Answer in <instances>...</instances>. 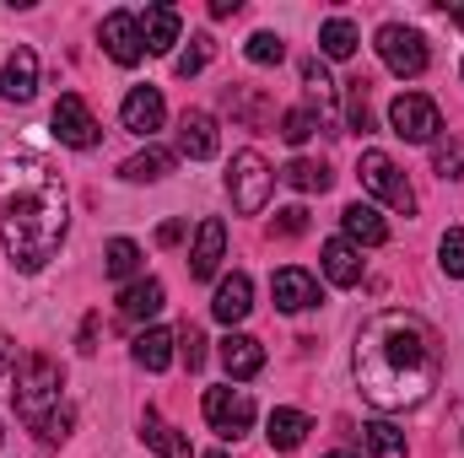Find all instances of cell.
I'll list each match as a JSON object with an SVG mask.
<instances>
[{"instance_id":"1","label":"cell","mask_w":464,"mask_h":458,"mask_svg":"<svg viewBox=\"0 0 464 458\" xmlns=\"http://www.w3.org/2000/svg\"><path fill=\"white\" fill-rule=\"evenodd\" d=\"M356 388L372 410H416L438 377H443V345L438 329L416 313H378L362 324L356 350H351Z\"/></svg>"},{"instance_id":"2","label":"cell","mask_w":464,"mask_h":458,"mask_svg":"<svg viewBox=\"0 0 464 458\" xmlns=\"http://www.w3.org/2000/svg\"><path fill=\"white\" fill-rule=\"evenodd\" d=\"M71 227V211H65V178L54 173L49 157L38 151H16L0 162V243L11 253L16 270L38 275Z\"/></svg>"},{"instance_id":"3","label":"cell","mask_w":464,"mask_h":458,"mask_svg":"<svg viewBox=\"0 0 464 458\" xmlns=\"http://www.w3.org/2000/svg\"><path fill=\"white\" fill-rule=\"evenodd\" d=\"M60 388H65L60 361H49V356H27V361H22V377H16V415L38 432V426L60 410Z\"/></svg>"},{"instance_id":"4","label":"cell","mask_w":464,"mask_h":458,"mask_svg":"<svg viewBox=\"0 0 464 458\" xmlns=\"http://www.w3.org/2000/svg\"><path fill=\"white\" fill-rule=\"evenodd\" d=\"M270 184H276V173L265 167V157L259 151H237L227 167V195L232 205L243 211V216H259L265 205H270Z\"/></svg>"},{"instance_id":"5","label":"cell","mask_w":464,"mask_h":458,"mask_svg":"<svg viewBox=\"0 0 464 458\" xmlns=\"http://www.w3.org/2000/svg\"><path fill=\"white\" fill-rule=\"evenodd\" d=\"M362 189L367 195H378L383 205H394V211H416V195H411V184H405V173L394 167V157H383V151H362Z\"/></svg>"},{"instance_id":"6","label":"cell","mask_w":464,"mask_h":458,"mask_svg":"<svg viewBox=\"0 0 464 458\" xmlns=\"http://www.w3.org/2000/svg\"><path fill=\"white\" fill-rule=\"evenodd\" d=\"M389 124H394V135H400V140L432 146V140H438V129H443V114H438V103H432V98H421V92H400V98L389 103Z\"/></svg>"},{"instance_id":"7","label":"cell","mask_w":464,"mask_h":458,"mask_svg":"<svg viewBox=\"0 0 464 458\" xmlns=\"http://www.w3.org/2000/svg\"><path fill=\"white\" fill-rule=\"evenodd\" d=\"M206 421H211V432H217V437L237 443V437L254 426V399H248V388H232V383L206 388Z\"/></svg>"},{"instance_id":"8","label":"cell","mask_w":464,"mask_h":458,"mask_svg":"<svg viewBox=\"0 0 464 458\" xmlns=\"http://www.w3.org/2000/svg\"><path fill=\"white\" fill-rule=\"evenodd\" d=\"M378 54H383V65L394 71V76H421L427 71V38L416 33V27H400V22H389V27H378Z\"/></svg>"},{"instance_id":"9","label":"cell","mask_w":464,"mask_h":458,"mask_svg":"<svg viewBox=\"0 0 464 458\" xmlns=\"http://www.w3.org/2000/svg\"><path fill=\"white\" fill-rule=\"evenodd\" d=\"M54 135L65 140V146H76V151H87V146H98V119H92V109L76 98V92H65L60 103H54Z\"/></svg>"},{"instance_id":"10","label":"cell","mask_w":464,"mask_h":458,"mask_svg":"<svg viewBox=\"0 0 464 458\" xmlns=\"http://www.w3.org/2000/svg\"><path fill=\"white\" fill-rule=\"evenodd\" d=\"M103 49H109L114 65H140V54H146V43H140V16L109 11V16H103Z\"/></svg>"},{"instance_id":"11","label":"cell","mask_w":464,"mask_h":458,"mask_svg":"<svg viewBox=\"0 0 464 458\" xmlns=\"http://www.w3.org/2000/svg\"><path fill=\"white\" fill-rule=\"evenodd\" d=\"M162 119H168V103H162L157 87H135V92L124 98V109H119V124H124L130 135H146V140L162 129Z\"/></svg>"},{"instance_id":"12","label":"cell","mask_w":464,"mask_h":458,"mask_svg":"<svg viewBox=\"0 0 464 458\" xmlns=\"http://www.w3.org/2000/svg\"><path fill=\"white\" fill-rule=\"evenodd\" d=\"M270 291H276V308H281V313H308V308H319V281H314L308 270H297V264L276 270Z\"/></svg>"},{"instance_id":"13","label":"cell","mask_w":464,"mask_h":458,"mask_svg":"<svg viewBox=\"0 0 464 458\" xmlns=\"http://www.w3.org/2000/svg\"><path fill=\"white\" fill-rule=\"evenodd\" d=\"M222 259H227V227H222L217 216H206V222H200V232H195L189 275H195V281H211V275L222 270Z\"/></svg>"},{"instance_id":"14","label":"cell","mask_w":464,"mask_h":458,"mask_svg":"<svg viewBox=\"0 0 464 458\" xmlns=\"http://www.w3.org/2000/svg\"><path fill=\"white\" fill-rule=\"evenodd\" d=\"M33 92H38V54L33 49L5 54V65H0V98L5 103H33Z\"/></svg>"},{"instance_id":"15","label":"cell","mask_w":464,"mask_h":458,"mask_svg":"<svg viewBox=\"0 0 464 458\" xmlns=\"http://www.w3.org/2000/svg\"><path fill=\"white\" fill-rule=\"evenodd\" d=\"M217 146H222V135H217V119H211V114L189 109V114L179 119V151H184L189 162H211V157H217Z\"/></svg>"},{"instance_id":"16","label":"cell","mask_w":464,"mask_h":458,"mask_svg":"<svg viewBox=\"0 0 464 458\" xmlns=\"http://www.w3.org/2000/svg\"><path fill=\"white\" fill-rule=\"evenodd\" d=\"M248 308H254V281H248L243 270H232L227 281L217 286V297H211V313H217L222 324H243Z\"/></svg>"},{"instance_id":"17","label":"cell","mask_w":464,"mask_h":458,"mask_svg":"<svg viewBox=\"0 0 464 458\" xmlns=\"http://www.w3.org/2000/svg\"><path fill=\"white\" fill-rule=\"evenodd\" d=\"M179 11L173 5H146V16H140V43H146V54H173V43H179Z\"/></svg>"},{"instance_id":"18","label":"cell","mask_w":464,"mask_h":458,"mask_svg":"<svg viewBox=\"0 0 464 458\" xmlns=\"http://www.w3.org/2000/svg\"><path fill=\"white\" fill-rule=\"evenodd\" d=\"M162 302H168V291H162V281L157 275H140V281H130L124 291H119V313L124 319H157L162 313Z\"/></svg>"},{"instance_id":"19","label":"cell","mask_w":464,"mask_h":458,"mask_svg":"<svg viewBox=\"0 0 464 458\" xmlns=\"http://www.w3.org/2000/svg\"><path fill=\"white\" fill-rule=\"evenodd\" d=\"M308 432H314V421L303 410H270V421H265V437L276 453H297L308 443Z\"/></svg>"},{"instance_id":"20","label":"cell","mask_w":464,"mask_h":458,"mask_svg":"<svg viewBox=\"0 0 464 458\" xmlns=\"http://www.w3.org/2000/svg\"><path fill=\"white\" fill-rule=\"evenodd\" d=\"M222 367H227L232 383L254 377V372L265 367V345L254 340V335H227V340H222Z\"/></svg>"},{"instance_id":"21","label":"cell","mask_w":464,"mask_h":458,"mask_svg":"<svg viewBox=\"0 0 464 458\" xmlns=\"http://www.w3.org/2000/svg\"><path fill=\"white\" fill-rule=\"evenodd\" d=\"M140 443H146L151 453H162V458H189V437H184L179 426H168L157 410L140 415Z\"/></svg>"},{"instance_id":"22","label":"cell","mask_w":464,"mask_h":458,"mask_svg":"<svg viewBox=\"0 0 464 458\" xmlns=\"http://www.w3.org/2000/svg\"><path fill=\"white\" fill-rule=\"evenodd\" d=\"M173 345H179V335H168V329H140L135 345H130V356H135V367H146V372H168V367H173Z\"/></svg>"},{"instance_id":"23","label":"cell","mask_w":464,"mask_h":458,"mask_svg":"<svg viewBox=\"0 0 464 458\" xmlns=\"http://www.w3.org/2000/svg\"><path fill=\"white\" fill-rule=\"evenodd\" d=\"M324 275H330V286H356V281H362V253H356V243H346V237H330V243H324Z\"/></svg>"},{"instance_id":"24","label":"cell","mask_w":464,"mask_h":458,"mask_svg":"<svg viewBox=\"0 0 464 458\" xmlns=\"http://www.w3.org/2000/svg\"><path fill=\"white\" fill-rule=\"evenodd\" d=\"M341 227H346V243H362V248H378L383 237H389V227H383V216L372 211V205H346L341 211Z\"/></svg>"},{"instance_id":"25","label":"cell","mask_w":464,"mask_h":458,"mask_svg":"<svg viewBox=\"0 0 464 458\" xmlns=\"http://www.w3.org/2000/svg\"><path fill=\"white\" fill-rule=\"evenodd\" d=\"M173 162H179L173 151H162V146H146V151H140V157H130L119 173H124L130 184H157V178H168V173H173Z\"/></svg>"},{"instance_id":"26","label":"cell","mask_w":464,"mask_h":458,"mask_svg":"<svg viewBox=\"0 0 464 458\" xmlns=\"http://www.w3.org/2000/svg\"><path fill=\"white\" fill-rule=\"evenodd\" d=\"M227 109H232V119H243L248 129H265V124L276 119V109H270L254 87H227Z\"/></svg>"},{"instance_id":"27","label":"cell","mask_w":464,"mask_h":458,"mask_svg":"<svg viewBox=\"0 0 464 458\" xmlns=\"http://www.w3.org/2000/svg\"><path fill=\"white\" fill-rule=\"evenodd\" d=\"M356 43H362V33L351 27L346 16H330V22L319 27V49H324V60H351Z\"/></svg>"},{"instance_id":"28","label":"cell","mask_w":464,"mask_h":458,"mask_svg":"<svg viewBox=\"0 0 464 458\" xmlns=\"http://www.w3.org/2000/svg\"><path fill=\"white\" fill-rule=\"evenodd\" d=\"M281 178H286L297 195H324V189H330V167H324V162H308V157L286 162V167H281Z\"/></svg>"},{"instance_id":"29","label":"cell","mask_w":464,"mask_h":458,"mask_svg":"<svg viewBox=\"0 0 464 458\" xmlns=\"http://www.w3.org/2000/svg\"><path fill=\"white\" fill-rule=\"evenodd\" d=\"M103 270H109L114 281H124V286H130V281H140V248H135L130 237H114V243H109V253H103Z\"/></svg>"},{"instance_id":"30","label":"cell","mask_w":464,"mask_h":458,"mask_svg":"<svg viewBox=\"0 0 464 458\" xmlns=\"http://www.w3.org/2000/svg\"><path fill=\"white\" fill-rule=\"evenodd\" d=\"M367 458H405V432H394L389 421L367 426Z\"/></svg>"},{"instance_id":"31","label":"cell","mask_w":464,"mask_h":458,"mask_svg":"<svg viewBox=\"0 0 464 458\" xmlns=\"http://www.w3.org/2000/svg\"><path fill=\"white\" fill-rule=\"evenodd\" d=\"M303 87H308V98L319 103V114H330V109H335V81L324 76V65H319V60H303Z\"/></svg>"},{"instance_id":"32","label":"cell","mask_w":464,"mask_h":458,"mask_svg":"<svg viewBox=\"0 0 464 458\" xmlns=\"http://www.w3.org/2000/svg\"><path fill=\"white\" fill-rule=\"evenodd\" d=\"M432 167L438 178H464V140H432Z\"/></svg>"},{"instance_id":"33","label":"cell","mask_w":464,"mask_h":458,"mask_svg":"<svg viewBox=\"0 0 464 458\" xmlns=\"http://www.w3.org/2000/svg\"><path fill=\"white\" fill-rule=\"evenodd\" d=\"M206 65H211V33H195V38H189V49L179 54V76L189 81V76H200Z\"/></svg>"},{"instance_id":"34","label":"cell","mask_w":464,"mask_h":458,"mask_svg":"<svg viewBox=\"0 0 464 458\" xmlns=\"http://www.w3.org/2000/svg\"><path fill=\"white\" fill-rule=\"evenodd\" d=\"M314 129H319V114H314V109H292V114H281V140H286V146H303Z\"/></svg>"},{"instance_id":"35","label":"cell","mask_w":464,"mask_h":458,"mask_svg":"<svg viewBox=\"0 0 464 458\" xmlns=\"http://www.w3.org/2000/svg\"><path fill=\"white\" fill-rule=\"evenodd\" d=\"M438 264H443V275H464V227L443 232V243H438Z\"/></svg>"},{"instance_id":"36","label":"cell","mask_w":464,"mask_h":458,"mask_svg":"<svg viewBox=\"0 0 464 458\" xmlns=\"http://www.w3.org/2000/svg\"><path fill=\"white\" fill-rule=\"evenodd\" d=\"M243 54H248V60H254V65H281V60H286V43H281V38H276V33H254V38H248V49H243Z\"/></svg>"},{"instance_id":"37","label":"cell","mask_w":464,"mask_h":458,"mask_svg":"<svg viewBox=\"0 0 464 458\" xmlns=\"http://www.w3.org/2000/svg\"><path fill=\"white\" fill-rule=\"evenodd\" d=\"M22 350H16V340H5L0 335V394H16V377H22Z\"/></svg>"},{"instance_id":"38","label":"cell","mask_w":464,"mask_h":458,"mask_svg":"<svg viewBox=\"0 0 464 458\" xmlns=\"http://www.w3.org/2000/svg\"><path fill=\"white\" fill-rule=\"evenodd\" d=\"M71 421H76V410H71V405H60V410L38 426V443H44V448H60V443L71 437Z\"/></svg>"},{"instance_id":"39","label":"cell","mask_w":464,"mask_h":458,"mask_svg":"<svg viewBox=\"0 0 464 458\" xmlns=\"http://www.w3.org/2000/svg\"><path fill=\"white\" fill-rule=\"evenodd\" d=\"M346 119H351V129H356V135H372V109H367V81H351Z\"/></svg>"},{"instance_id":"40","label":"cell","mask_w":464,"mask_h":458,"mask_svg":"<svg viewBox=\"0 0 464 458\" xmlns=\"http://www.w3.org/2000/svg\"><path fill=\"white\" fill-rule=\"evenodd\" d=\"M179 356L189 361V372H200V367H206V335H200L195 324H184V329H179Z\"/></svg>"},{"instance_id":"41","label":"cell","mask_w":464,"mask_h":458,"mask_svg":"<svg viewBox=\"0 0 464 458\" xmlns=\"http://www.w3.org/2000/svg\"><path fill=\"white\" fill-rule=\"evenodd\" d=\"M270 232H276V237H303V232H308V211H303V205H286V211H276Z\"/></svg>"},{"instance_id":"42","label":"cell","mask_w":464,"mask_h":458,"mask_svg":"<svg viewBox=\"0 0 464 458\" xmlns=\"http://www.w3.org/2000/svg\"><path fill=\"white\" fill-rule=\"evenodd\" d=\"M157 243H162V248L184 243V222H162V227H157Z\"/></svg>"},{"instance_id":"43","label":"cell","mask_w":464,"mask_h":458,"mask_svg":"<svg viewBox=\"0 0 464 458\" xmlns=\"http://www.w3.org/2000/svg\"><path fill=\"white\" fill-rule=\"evenodd\" d=\"M98 319H87V324H82V350H87V356H92V350H98Z\"/></svg>"},{"instance_id":"44","label":"cell","mask_w":464,"mask_h":458,"mask_svg":"<svg viewBox=\"0 0 464 458\" xmlns=\"http://www.w3.org/2000/svg\"><path fill=\"white\" fill-rule=\"evenodd\" d=\"M243 11V0H211V16H237Z\"/></svg>"},{"instance_id":"45","label":"cell","mask_w":464,"mask_h":458,"mask_svg":"<svg viewBox=\"0 0 464 458\" xmlns=\"http://www.w3.org/2000/svg\"><path fill=\"white\" fill-rule=\"evenodd\" d=\"M449 16H454V22L464 27V5H449Z\"/></svg>"},{"instance_id":"46","label":"cell","mask_w":464,"mask_h":458,"mask_svg":"<svg viewBox=\"0 0 464 458\" xmlns=\"http://www.w3.org/2000/svg\"><path fill=\"white\" fill-rule=\"evenodd\" d=\"M324 458H351V453H324Z\"/></svg>"},{"instance_id":"47","label":"cell","mask_w":464,"mask_h":458,"mask_svg":"<svg viewBox=\"0 0 464 458\" xmlns=\"http://www.w3.org/2000/svg\"><path fill=\"white\" fill-rule=\"evenodd\" d=\"M206 458H227V453H206Z\"/></svg>"},{"instance_id":"48","label":"cell","mask_w":464,"mask_h":458,"mask_svg":"<svg viewBox=\"0 0 464 458\" xmlns=\"http://www.w3.org/2000/svg\"><path fill=\"white\" fill-rule=\"evenodd\" d=\"M0 437H5V432H0Z\"/></svg>"},{"instance_id":"49","label":"cell","mask_w":464,"mask_h":458,"mask_svg":"<svg viewBox=\"0 0 464 458\" xmlns=\"http://www.w3.org/2000/svg\"><path fill=\"white\" fill-rule=\"evenodd\" d=\"M459 71H464V65H459Z\"/></svg>"}]
</instances>
